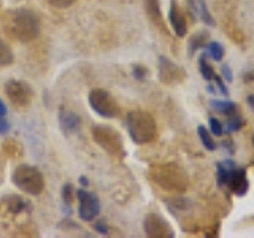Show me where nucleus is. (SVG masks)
<instances>
[{
  "label": "nucleus",
  "mask_w": 254,
  "mask_h": 238,
  "mask_svg": "<svg viewBox=\"0 0 254 238\" xmlns=\"http://www.w3.org/2000/svg\"><path fill=\"white\" fill-rule=\"evenodd\" d=\"M91 108L102 118H116L119 115V105L110 92L103 89H94L89 94Z\"/></svg>",
  "instance_id": "7"
},
{
  "label": "nucleus",
  "mask_w": 254,
  "mask_h": 238,
  "mask_svg": "<svg viewBox=\"0 0 254 238\" xmlns=\"http://www.w3.org/2000/svg\"><path fill=\"white\" fill-rule=\"evenodd\" d=\"M210 132L211 135H216V137H222L224 133V125L216 118H210Z\"/></svg>",
  "instance_id": "26"
},
{
  "label": "nucleus",
  "mask_w": 254,
  "mask_h": 238,
  "mask_svg": "<svg viewBox=\"0 0 254 238\" xmlns=\"http://www.w3.org/2000/svg\"><path fill=\"white\" fill-rule=\"evenodd\" d=\"M169 21L170 26L175 32V35L185 37L188 34V22L183 11L177 3V0H170V10H169Z\"/></svg>",
  "instance_id": "12"
},
{
  "label": "nucleus",
  "mask_w": 254,
  "mask_h": 238,
  "mask_svg": "<svg viewBox=\"0 0 254 238\" xmlns=\"http://www.w3.org/2000/svg\"><path fill=\"white\" fill-rule=\"evenodd\" d=\"M133 76L137 78V79H145L146 76V68L145 67H141V65H137V67H133Z\"/></svg>",
  "instance_id": "31"
},
{
  "label": "nucleus",
  "mask_w": 254,
  "mask_h": 238,
  "mask_svg": "<svg viewBox=\"0 0 254 238\" xmlns=\"http://www.w3.org/2000/svg\"><path fill=\"white\" fill-rule=\"evenodd\" d=\"M53 6H56V8H67V6H70L71 3L75 2V0H48Z\"/></svg>",
  "instance_id": "29"
},
{
  "label": "nucleus",
  "mask_w": 254,
  "mask_h": 238,
  "mask_svg": "<svg viewBox=\"0 0 254 238\" xmlns=\"http://www.w3.org/2000/svg\"><path fill=\"white\" fill-rule=\"evenodd\" d=\"M79 116L75 113V111H70V110H61L59 113V125L61 129L65 132V133H75L79 129Z\"/></svg>",
  "instance_id": "13"
},
{
  "label": "nucleus",
  "mask_w": 254,
  "mask_h": 238,
  "mask_svg": "<svg viewBox=\"0 0 254 238\" xmlns=\"http://www.w3.org/2000/svg\"><path fill=\"white\" fill-rule=\"evenodd\" d=\"M5 94L8 100L16 108H27L34 102V89L21 79H10L5 84Z\"/></svg>",
  "instance_id": "6"
},
{
  "label": "nucleus",
  "mask_w": 254,
  "mask_h": 238,
  "mask_svg": "<svg viewBox=\"0 0 254 238\" xmlns=\"http://www.w3.org/2000/svg\"><path fill=\"white\" fill-rule=\"evenodd\" d=\"M62 200L67 206L73 203V186L71 184H65L62 187Z\"/></svg>",
  "instance_id": "27"
},
{
  "label": "nucleus",
  "mask_w": 254,
  "mask_h": 238,
  "mask_svg": "<svg viewBox=\"0 0 254 238\" xmlns=\"http://www.w3.org/2000/svg\"><path fill=\"white\" fill-rule=\"evenodd\" d=\"M11 182L21 192H26L29 195H40L45 189V179L42 172L32 165L16 167L11 175Z\"/></svg>",
  "instance_id": "4"
},
{
  "label": "nucleus",
  "mask_w": 254,
  "mask_h": 238,
  "mask_svg": "<svg viewBox=\"0 0 254 238\" xmlns=\"http://www.w3.org/2000/svg\"><path fill=\"white\" fill-rule=\"evenodd\" d=\"M246 103H248V107L254 111V94L248 95V99H246Z\"/></svg>",
  "instance_id": "33"
},
{
  "label": "nucleus",
  "mask_w": 254,
  "mask_h": 238,
  "mask_svg": "<svg viewBox=\"0 0 254 238\" xmlns=\"http://www.w3.org/2000/svg\"><path fill=\"white\" fill-rule=\"evenodd\" d=\"M235 165L237 164L232 161V159H226V161L216 164V178H218L219 187H226L227 179H229V175H230V172L234 170Z\"/></svg>",
  "instance_id": "15"
},
{
  "label": "nucleus",
  "mask_w": 254,
  "mask_h": 238,
  "mask_svg": "<svg viewBox=\"0 0 254 238\" xmlns=\"http://www.w3.org/2000/svg\"><path fill=\"white\" fill-rule=\"evenodd\" d=\"M243 124H245L243 116L234 113V115L227 116V122H226V127H224V132H227V133H235L237 130L242 129Z\"/></svg>",
  "instance_id": "22"
},
{
  "label": "nucleus",
  "mask_w": 254,
  "mask_h": 238,
  "mask_svg": "<svg viewBox=\"0 0 254 238\" xmlns=\"http://www.w3.org/2000/svg\"><path fill=\"white\" fill-rule=\"evenodd\" d=\"M235 195L242 197L248 192L250 189V181H248V175H246L245 169H240V167H234V170L230 172L227 184H226Z\"/></svg>",
  "instance_id": "11"
},
{
  "label": "nucleus",
  "mask_w": 254,
  "mask_h": 238,
  "mask_svg": "<svg viewBox=\"0 0 254 238\" xmlns=\"http://www.w3.org/2000/svg\"><path fill=\"white\" fill-rule=\"evenodd\" d=\"M79 181H81V184H83V186H87V184H89V182H87V178H83V177H81V178H79Z\"/></svg>",
  "instance_id": "35"
},
{
  "label": "nucleus",
  "mask_w": 254,
  "mask_h": 238,
  "mask_svg": "<svg viewBox=\"0 0 254 238\" xmlns=\"http://www.w3.org/2000/svg\"><path fill=\"white\" fill-rule=\"evenodd\" d=\"M198 71H200V75L203 76L205 81H211V79L216 76L213 67L208 63V56L206 54H202L200 59H198Z\"/></svg>",
  "instance_id": "20"
},
{
  "label": "nucleus",
  "mask_w": 254,
  "mask_h": 238,
  "mask_svg": "<svg viewBox=\"0 0 254 238\" xmlns=\"http://www.w3.org/2000/svg\"><path fill=\"white\" fill-rule=\"evenodd\" d=\"M224 46H222L219 42H210V43H206V56L208 58H211L213 60H222V58H224Z\"/></svg>",
  "instance_id": "21"
},
{
  "label": "nucleus",
  "mask_w": 254,
  "mask_h": 238,
  "mask_svg": "<svg viewBox=\"0 0 254 238\" xmlns=\"http://www.w3.org/2000/svg\"><path fill=\"white\" fill-rule=\"evenodd\" d=\"M188 3L192 14L197 16L203 24H206V26H214V19L208 10V6L205 3V0H188Z\"/></svg>",
  "instance_id": "14"
},
{
  "label": "nucleus",
  "mask_w": 254,
  "mask_h": 238,
  "mask_svg": "<svg viewBox=\"0 0 254 238\" xmlns=\"http://www.w3.org/2000/svg\"><path fill=\"white\" fill-rule=\"evenodd\" d=\"M8 130H10V124H8L5 116H0V135H5Z\"/></svg>",
  "instance_id": "32"
},
{
  "label": "nucleus",
  "mask_w": 254,
  "mask_h": 238,
  "mask_svg": "<svg viewBox=\"0 0 254 238\" xmlns=\"http://www.w3.org/2000/svg\"><path fill=\"white\" fill-rule=\"evenodd\" d=\"M6 115V107H5V103L0 100V116H5Z\"/></svg>",
  "instance_id": "34"
},
{
  "label": "nucleus",
  "mask_w": 254,
  "mask_h": 238,
  "mask_svg": "<svg viewBox=\"0 0 254 238\" xmlns=\"http://www.w3.org/2000/svg\"><path fill=\"white\" fill-rule=\"evenodd\" d=\"M210 83H213V84H208L206 86V89H208V92H211V94H214V95H224V97H227L229 95V91H227V86L224 84V81L221 79V76H214Z\"/></svg>",
  "instance_id": "23"
},
{
  "label": "nucleus",
  "mask_w": 254,
  "mask_h": 238,
  "mask_svg": "<svg viewBox=\"0 0 254 238\" xmlns=\"http://www.w3.org/2000/svg\"><path fill=\"white\" fill-rule=\"evenodd\" d=\"M13 62V51L11 48L6 45V42H3L0 38V67H5V65H10Z\"/></svg>",
  "instance_id": "25"
},
{
  "label": "nucleus",
  "mask_w": 254,
  "mask_h": 238,
  "mask_svg": "<svg viewBox=\"0 0 254 238\" xmlns=\"http://www.w3.org/2000/svg\"><path fill=\"white\" fill-rule=\"evenodd\" d=\"M92 138L97 145L107 151L113 157H124V143L121 135H119L113 127L108 125H94L92 127Z\"/></svg>",
  "instance_id": "5"
},
{
  "label": "nucleus",
  "mask_w": 254,
  "mask_h": 238,
  "mask_svg": "<svg viewBox=\"0 0 254 238\" xmlns=\"http://www.w3.org/2000/svg\"><path fill=\"white\" fill-rule=\"evenodd\" d=\"M126 127L129 132V137L137 145H146L151 143L156 137L157 125L154 118L148 111L133 110L126 118Z\"/></svg>",
  "instance_id": "2"
},
{
  "label": "nucleus",
  "mask_w": 254,
  "mask_h": 238,
  "mask_svg": "<svg viewBox=\"0 0 254 238\" xmlns=\"http://www.w3.org/2000/svg\"><path fill=\"white\" fill-rule=\"evenodd\" d=\"M95 230H97V232L102 234V235H108V232H110V229H108L105 221H97V222H95Z\"/></svg>",
  "instance_id": "30"
},
{
  "label": "nucleus",
  "mask_w": 254,
  "mask_h": 238,
  "mask_svg": "<svg viewBox=\"0 0 254 238\" xmlns=\"http://www.w3.org/2000/svg\"><path fill=\"white\" fill-rule=\"evenodd\" d=\"M211 108L216 111L218 115H224V116H230L237 113V103L230 102V100H210Z\"/></svg>",
  "instance_id": "16"
},
{
  "label": "nucleus",
  "mask_w": 254,
  "mask_h": 238,
  "mask_svg": "<svg viewBox=\"0 0 254 238\" xmlns=\"http://www.w3.org/2000/svg\"><path fill=\"white\" fill-rule=\"evenodd\" d=\"M206 40H208V32L202 30V32H197L189 40V56H194L198 50L206 46Z\"/></svg>",
  "instance_id": "17"
},
{
  "label": "nucleus",
  "mask_w": 254,
  "mask_h": 238,
  "mask_svg": "<svg viewBox=\"0 0 254 238\" xmlns=\"http://www.w3.org/2000/svg\"><path fill=\"white\" fill-rule=\"evenodd\" d=\"M76 195H78V202H79V210H78L79 218L83 221H94L100 213L99 197L89 192V190H84V189H79Z\"/></svg>",
  "instance_id": "8"
},
{
  "label": "nucleus",
  "mask_w": 254,
  "mask_h": 238,
  "mask_svg": "<svg viewBox=\"0 0 254 238\" xmlns=\"http://www.w3.org/2000/svg\"><path fill=\"white\" fill-rule=\"evenodd\" d=\"M5 34L21 43H29L40 34V21L34 11L27 8H16L6 11L2 19Z\"/></svg>",
  "instance_id": "1"
},
{
  "label": "nucleus",
  "mask_w": 254,
  "mask_h": 238,
  "mask_svg": "<svg viewBox=\"0 0 254 238\" xmlns=\"http://www.w3.org/2000/svg\"><path fill=\"white\" fill-rule=\"evenodd\" d=\"M197 133H198V138H200V141H202V145H203L205 149H208V151H214V149H216V141L213 140L211 132L206 129V127L198 125L197 127Z\"/></svg>",
  "instance_id": "19"
},
{
  "label": "nucleus",
  "mask_w": 254,
  "mask_h": 238,
  "mask_svg": "<svg viewBox=\"0 0 254 238\" xmlns=\"http://www.w3.org/2000/svg\"><path fill=\"white\" fill-rule=\"evenodd\" d=\"M151 178L159 187L169 192H183L188 189V175L178 164H161L151 169Z\"/></svg>",
  "instance_id": "3"
},
{
  "label": "nucleus",
  "mask_w": 254,
  "mask_h": 238,
  "mask_svg": "<svg viewBox=\"0 0 254 238\" xmlns=\"http://www.w3.org/2000/svg\"><path fill=\"white\" fill-rule=\"evenodd\" d=\"M146 11L149 14V18L153 19L157 26H162V13H161V5L159 0H145Z\"/></svg>",
  "instance_id": "18"
},
{
  "label": "nucleus",
  "mask_w": 254,
  "mask_h": 238,
  "mask_svg": "<svg viewBox=\"0 0 254 238\" xmlns=\"http://www.w3.org/2000/svg\"><path fill=\"white\" fill-rule=\"evenodd\" d=\"M186 73L180 65H177L175 62L170 59H167L165 56L159 58V78L161 81L165 84H172V83H181L185 79Z\"/></svg>",
  "instance_id": "10"
},
{
  "label": "nucleus",
  "mask_w": 254,
  "mask_h": 238,
  "mask_svg": "<svg viewBox=\"0 0 254 238\" xmlns=\"http://www.w3.org/2000/svg\"><path fill=\"white\" fill-rule=\"evenodd\" d=\"M6 208L8 211H13V213H22L26 208H29V203L26 200H22L21 197H10L6 198Z\"/></svg>",
  "instance_id": "24"
},
{
  "label": "nucleus",
  "mask_w": 254,
  "mask_h": 238,
  "mask_svg": "<svg viewBox=\"0 0 254 238\" xmlns=\"http://www.w3.org/2000/svg\"><path fill=\"white\" fill-rule=\"evenodd\" d=\"M253 148H254V135H253Z\"/></svg>",
  "instance_id": "36"
},
{
  "label": "nucleus",
  "mask_w": 254,
  "mask_h": 238,
  "mask_svg": "<svg viewBox=\"0 0 254 238\" xmlns=\"http://www.w3.org/2000/svg\"><path fill=\"white\" fill-rule=\"evenodd\" d=\"M143 229L145 234L151 238H172L175 237L173 229L164 218H161L156 213H151L143 221Z\"/></svg>",
  "instance_id": "9"
},
{
  "label": "nucleus",
  "mask_w": 254,
  "mask_h": 238,
  "mask_svg": "<svg viewBox=\"0 0 254 238\" xmlns=\"http://www.w3.org/2000/svg\"><path fill=\"white\" fill-rule=\"evenodd\" d=\"M221 71H222V76H224V79L227 83H232L234 81V73H232V68H230L227 63L226 65H222V68H221Z\"/></svg>",
  "instance_id": "28"
}]
</instances>
